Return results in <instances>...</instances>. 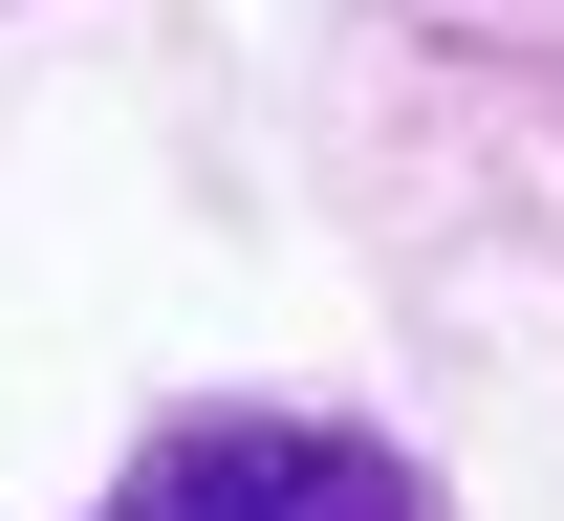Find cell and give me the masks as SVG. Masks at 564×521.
Segmentation results:
<instances>
[{
  "label": "cell",
  "instance_id": "1",
  "mask_svg": "<svg viewBox=\"0 0 564 521\" xmlns=\"http://www.w3.org/2000/svg\"><path fill=\"white\" fill-rule=\"evenodd\" d=\"M87 521H434V478L348 413H174Z\"/></svg>",
  "mask_w": 564,
  "mask_h": 521
}]
</instances>
